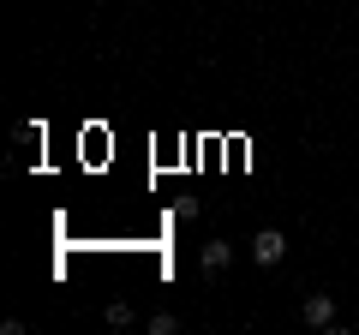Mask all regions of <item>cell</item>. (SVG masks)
Returning a JSON list of instances; mask_svg holds the SVG:
<instances>
[{"label": "cell", "instance_id": "cell-2", "mask_svg": "<svg viewBox=\"0 0 359 335\" xmlns=\"http://www.w3.org/2000/svg\"><path fill=\"white\" fill-rule=\"evenodd\" d=\"M299 317H306V329H335V299L330 294H311L306 306H299Z\"/></svg>", "mask_w": 359, "mask_h": 335}, {"label": "cell", "instance_id": "cell-3", "mask_svg": "<svg viewBox=\"0 0 359 335\" xmlns=\"http://www.w3.org/2000/svg\"><path fill=\"white\" fill-rule=\"evenodd\" d=\"M198 264H204V275H222V270L233 264V245H228V240H210L204 252H198Z\"/></svg>", "mask_w": 359, "mask_h": 335}, {"label": "cell", "instance_id": "cell-1", "mask_svg": "<svg viewBox=\"0 0 359 335\" xmlns=\"http://www.w3.org/2000/svg\"><path fill=\"white\" fill-rule=\"evenodd\" d=\"M282 258H287V233L282 228H257L252 233V264L269 270V264H282Z\"/></svg>", "mask_w": 359, "mask_h": 335}, {"label": "cell", "instance_id": "cell-5", "mask_svg": "<svg viewBox=\"0 0 359 335\" xmlns=\"http://www.w3.org/2000/svg\"><path fill=\"white\" fill-rule=\"evenodd\" d=\"M174 329H180L174 311H156V317H150V335H174Z\"/></svg>", "mask_w": 359, "mask_h": 335}, {"label": "cell", "instance_id": "cell-4", "mask_svg": "<svg viewBox=\"0 0 359 335\" xmlns=\"http://www.w3.org/2000/svg\"><path fill=\"white\" fill-rule=\"evenodd\" d=\"M108 329H132V306H126V299L108 306Z\"/></svg>", "mask_w": 359, "mask_h": 335}]
</instances>
